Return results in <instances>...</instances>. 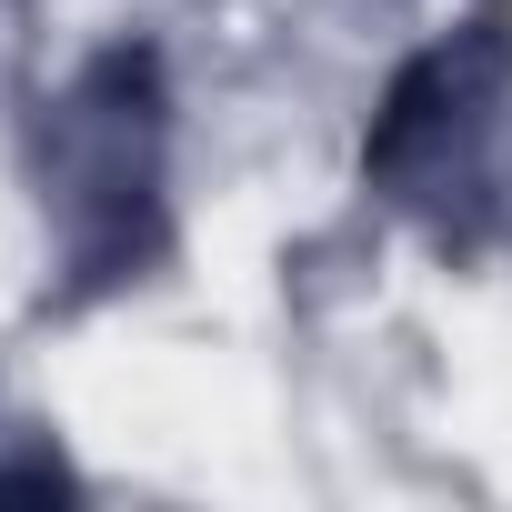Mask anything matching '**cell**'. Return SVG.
I'll return each mask as SVG.
<instances>
[{
  "label": "cell",
  "mask_w": 512,
  "mask_h": 512,
  "mask_svg": "<svg viewBox=\"0 0 512 512\" xmlns=\"http://www.w3.org/2000/svg\"><path fill=\"white\" fill-rule=\"evenodd\" d=\"M51 191H61V231L91 282L131 272L151 251V61L141 51H111L71 91Z\"/></svg>",
  "instance_id": "1"
}]
</instances>
